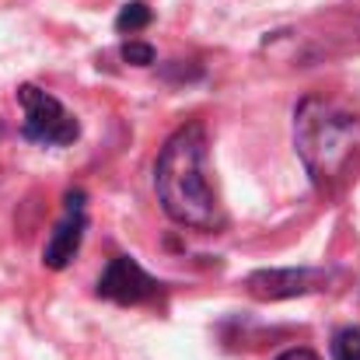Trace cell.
Returning <instances> with one entry per match:
<instances>
[{
	"label": "cell",
	"instance_id": "10",
	"mask_svg": "<svg viewBox=\"0 0 360 360\" xmlns=\"http://www.w3.org/2000/svg\"><path fill=\"white\" fill-rule=\"evenodd\" d=\"M276 360H322L319 354H311V350H304V347H297V350H287V354H280Z\"/></svg>",
	"mask_w": 360,
	"mask_h": 360
},
{
	"label": "cell",
	"instance_id": "4",
	"mask_svg": "<svg viewBox=\"0 0 360 360\" xmlns=\"http://www.w3.org/2000/svg\"><path fill=\"white\" fill-rule=\"evenodd\" d=\"M84 228H88V203H84V193L74 189L63 196V214L53 228V235L42 248V262L49 269H67L81 248V238H84Z\"/></svg>",
	"mask_w": 360,
	"mask_h": 360
},
{
	"label": "cell",
	"instance_id": "1",
	"mask_svg": "<svg viewBox=\"0 0 360 360\" xmlns=\"http://www.w3.org/2000/svg\"><path fill=\"white\" fill-rule=\"evenodd\" d=\"M154 189L165 214L175 224H186L196 231H217L224 224V210L207 168L203 122H186L168 136L154 165Z\"/></svg>",
	"mask_w": 360,
	"mask_h": 360
},
{
	"label": "cell",
	"instance_id": "9",
	"mask_svg": "<svg viewBox=\"0 0 360 360\" xmlns=\"http://www.w3.org/2000/svg\"><path fill=\"white\" fill-rule=\"evenodd\" d=\"M122 60H129L136 67H147V63H154V49L147 42H126L122 46Z\"/></svg>",
	"mask_w": 360,
	"mask_h": 360
},
{
	"label": "cell",
	"instance_id": "7",
	"mask_svg": "<svg viewBox=\"0 0 360 360\" xmlns=\"http://www.w3.org/2000/svg\"><path fill=\"white\" fill-rule=\"evenodd\" d=\"M150 25V7L143 4V0H133V4H126L120 11V18H116V28L120 32H140V28H147Z\"/></svg>",
	"mask_w": 360,
	"mask_h": 360
},
{
	"label": "cell",
	"instance_id": "3",
	"mask_svg": "<svg viewBox=\"0 0 360 360\" xmlns=\"http://www.w3.org/2000/svg\"><path fill=\"white\" fill-rule=\"evenodd\" d=\"M18 102L25 109V120H21V133L32 140V143H42V147H67L77 140V120L63 109L60 98H53L49 91L35 88V84H21L18 88Z\"/></svg>",
	"mask_w": 360,
	"mask_h": 360
},
{
	"label": "cell",
	"instance_id": "6",
	"mask_svg": "<svg viewBox=\"0 0 360 360\" xmlns=\"http://www.w3.org/2000/svg\"><path fill=\"white\" fill-rule=\"evenodd\" d=\"M326 283H329L326 269H259L245 280L248 294L259 301H283V297L315 294Z\"/></svg>",
	"mask_w": 360,
	"mask_h": 360
},
{
	"label": "cell",
	"instance_id": "2",
	"mask_svg": "<svg viewBox=\"0 0 360 360\" xmlns=\"http://www.w3.org/2000/svg\"><path fill=\"white\" fill-rule=\"evenodd\" d=\"M297 154L319 189H333L354 161L360 143V122L347 109L326 98H304L294 116Z\"/></svg>",
	"mask_w": 360,
	"mask_h": 360
},
{
	"label": "cell",
	"instance_id": "8",
	"mask_svg": "<svg viewBox=\"0 0 360 360\" xmlns=\"http://www.w3.org/2000/svg\"><path fill=\"white\" fill-rule=\"evenodd\" d=\"M333 360H360V329H340L333 336Z\"/></svg>",
	"mask_w": 360,
	"mask_h": 360
},
{
	"label": "cell",
	"instance_id": "5",
	"mask_svg": "<svg viewBox=\"0 0 360 360\" xmlns=\"http://www.w3.org/2000/svg\"><path fill=\"white\" fill-rule=\"evenodd\" d=\"M161 283L129 255H116L105 273L98 276V297L105 301H116V304H140V301H150L158 297Z\"/></svg>",
	"mask_w": 360,
	"mask_h": 360
}]
</instances>
